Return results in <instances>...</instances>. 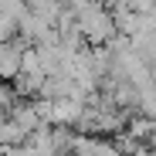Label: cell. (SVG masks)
Listing matches in <instances>:
<instances>
[{
	"label": "cell",
	"instance_id": "obj_1",
	"mask_svg": "<svg viewBox=\"0 0 156 156\" xmlns=\"http://www.w3.org/2000/svg\"><path fill=\"white\" fill-rule=\"evenodd\" d=\"M71 156H122L119 146L109 136H88V133H75Z\"/></svg>",
	"mask_w": 156,
	"mask_h": 156
},
{
	"label": "cell",
	"instance_id": "obj_2",
	"mask_svg": "<svg viewBox=\"0 0 156 156\" xmlns=\"http://www.w3.org/2000/svg\"><path fill=\"white\" fill-rule=\"evenodd\" d=\"M24 44L20 37H10V41H0V82H14L20 75V61H24Z\"/></svg>",
	"mask_w": 156,
	"mask_h": 156
},
{
	"label": "cell",
	"instance_id": "obj_3",
	"mask_svg": "<svg viewBox=\"0 0 156 156\" xmlns=\"http://www.w3.org/2000/svg\"><path fill=\"white\" fill-rule=\"evenodd\" d=\"M136 112L156 122V82L153 78L143 82V85H136Z\"/></svg>",
	"mask_w": 156,
	"mask_h": 156
},
{
	"label": "cell",
	"instance_id": "obj_4",
	"mask_svg": "<svg viewBox=\"0 0 156 156\" xmlns=\"http://www.w3.org/2000/svg\"><path fill=\"white\" fill-rule=\"evenodd\" d=\"M146 146H149V149L156 153V126H153V133H149V139H146Z\"/></svg>",
	"mask_w": 156,
	"mask_h": 156
},
{
	"label": "cell",
	"instance_id": "obj_5",
	"mask_svg": "<svg viewBox=\"0 0 156 156\" xmlns=\"http://www.w3.org/2000/svg\"><path fill=\"white\" fill-rule=\"evenodd\" d=\"M133 156H156V153H153V149H149V146H139V149H136V153H133Z\"/></svg>",
	"mask_w": 156,
	"mask_h": 156
},
{
	"label": "cell",
	"instance_id": "obj_6",
	"mask_svg": "<svg viewBox=\"0 0 156 156\" xmlns=\"http://www.w3.org/2000/svg\"><path fill=\"white\" fill-rule=\"evenodd\" d=\"M58 4H68V0H58Z\"/></svg>",
	"mask_w": 156,
	"mask_h": 156
}]
</instances>
